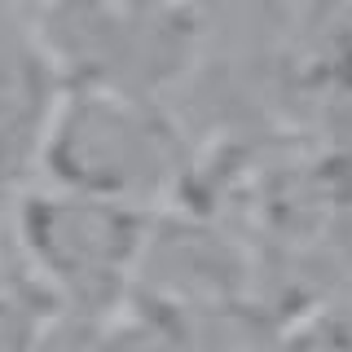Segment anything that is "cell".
<instances>
[{
	"label": "cell",
	"instance_id": "6da1fadb",
	"mask_svg": "<svg viewBox=\"0 0 352 352\" xmlns=\"http://www.w3.org/2000/svg\"><path fill=\"white\" fill-rule=\"evenodd\" d=\"M44 163L62 190L128 207L163 194L181 172V146L154 110L119 93L93 88L49 115Z\"/></svg>",
	"mask_w": 352,
	"mask_h": 352
},
{
	"label": "cell",
	"instance_id": "7a4b0ae2",
	"mask_svg": "<svg viewBox=\"0 0 352 352\" xmlns=\"http://www.w3.org/2000/svg\"><path fill=\"white\" fill-rule=\"evenodd\" d=\"M18 234L40 278L71 300L80 313H102L115 304L128 269L141 260V220L128 207L102 203L84 194H44L27 198L18 216Z\"/></svg>",
	"mask_w": 352,
	"mask_h": 352
}]
</instances>
